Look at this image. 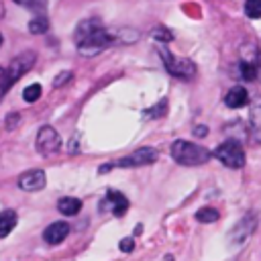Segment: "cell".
Listing matches in <instances>:
<instances>
[{
    "instance_id": "6da1fadb",
    "label": "cell",
    "mask_w": 261,
    "mask_h": 261,
    "mask_svg": "<svg viewBox=\"0 0 261 261\" xmlns=\"http://www.w3.org/2000/svg\"><path fill=\"white\" fill-rule=\"evenodd\" d=\"M73 39H75V47L82 55L90 57V55H96L100 51H104L106 47H110L114 43V35L108 33L100 20L96 18H90V20H82L73 33Z\"/></svg>"
},
{
    "instance_id": "7a4b0ae2",
    "label": "cell",
    "mask_w": 261,
    "mask_h": 261,
    "mask_svg": "<svg viewBox=\"0 0 261 261\" xmlns=\"http://www.w3.org/2000/svg\"><path fill=\"white\" fill-rule=\"evenodd\" d=\"M33 63H35V53L33 51H24V53H20V55H16L10 63H8V67L6 69H2V80H0V96L6 92V90H10L31 67H33Z\"/></svg>"
},
{
    "instance_id": "3957f363",
    "label": "cell",
    "mask_w": 261,
    "mask_h": 261,
    "mask_svg": "<svg viewBox=\"0 0 261 261\" xmlns=\"http://www.w3.org/2000/svg\"><path fill=\"white\" fill-rule=\"evenodd\" d=\"M169 151H171V157L181 165H202L210 159V153L204 147L190 141H181V139L173 141Z\"/></svg>"
},
{
    "instance_id": "277c9868",
    "label": "cell",
    "mask_w": 261,
    "mask_h": 261,
    "mask_svg": "<svg viewBox=\"0 0 261 261\" xmlns=\"http://www.w3.org/2000/svg\"><path fill=\"white\" fill-rule=\"evenodd\" d=\"M157 157H159V153H157L153 147H141V149H137L135 153H130V155L124 157V159L112 161V163H108V165H102V167H100V173L110 171L112 167H139V165H151V163L157 161Z\"/></svg>"
},
{
    "instance_id": "5b68a950",
    "label": "cell",
    "mask_w": 261,
    "mask_h": 261,
    "mask_svg": "<svg viewBox=\"0 0 261 261\" xmlns=\"http://www.w3.org/2000/svg\"><path fill=\"white\" fill-rule=\"evenodd\" d=\"M159 55H161V59H163L165 69H167L171 75L181 77V80L194 77V73H196V65H194L190 59H186V57H177V55L169 53L165 47H159Z\"/></svg>"
},
{
    "instance_id": "8992f818",
    "label": "cell",
    "mask_w": 261,
    "mask_h": 261,
    "mask_svg": "<svg viewBox=\"0 0 261 261\" xmlns=\"http://www.w3.org/2000/svg\"><path fill=\"white\" fill-rule=\"evenodd\" d=\"M214 157H216L220 163H224L226 167H230V169H239V167L245 165V151H243V147H241L237 141H232V139L220 143V145L214 149Z\"/></svg>"
},
{
    "instance_id": "52a82bcc",
    "label": "cell",
    "mask_w": 261,
    "mask_h": 261,
    "mask_svg": "<svg viewBox=\"0 0 261 261\" xmlns=\"http://www.w3.org/2000/svg\"><path fill=\"white\" fill-rule=\"evenodd\" d=\"M61 147V139L57 135L55 128L51 126H43L39 133H37V151L43 153V155H51L55 151H59Z\"/></svg>"
},
{
    "instance_id": "ba28073f",
    "label": "cell",
    "mask_w": 261,
    "mask_h": 261,
    "mask_svg": "<svg viewBox=\"0 0 261 261\" xmlns=\"http://www.w3.org/2000/svg\"><path fill=\"white\" fill-rule=\"evenodd\" d=\"M45 184H47V177H45V171H41V169L24 171L18 177V188L24 192H39L45 188Z\"/></svg>"
},
{
    "instance_id": "9c48e42d",
    "label": "cell",
    "mask_w": 261,
    "mask_h": 261,
    "mask_svg": "<svg viewBox=\"0 0 261 261\" xmlns=\"http://www.w3.org/2000/svg\"><path fill=\"white\" fill-rule=\"evenodd\" d=\"M255 222H257V220H255V216H251V214H249V216H245V218L234 226V230L230 232V237H228V239H230V243H232V245H241L243 241H247V239H249V234L255 230Z\"/></svg>"
},
{
    "instance_id": "30bf717a",
    "label": "cell",
    "mask_w": 261,
    "mask_h": 261,
    "mask_svg": "<svg viewBox=\"0 0 261 261\" xmlns=\"http://www.w3.org/2000/svg\"><path fill=\"white\" fill-rule=\"evenodd\" d=\"M67 232H69V226L65 222H53V224H49L45 228L43 237H45V241L49 245H57V243H61L67 237Z\"/></svg>"
},
{
    "instance_id": "8fae6325",
    "label": "cell",
    "mask_w": 261,
    "mask_h": 261,
    "mask_svg": "<svg viewBox=\"0 0 261 261\" xmlns=\"http://www.w3.org/2000/svg\"><path fill=\"white\" fill-rule=\"evenodd\" d=\"M247 102H249V94H247V90H245L243 86L230 88V90L226 92V96H224V104H226L228 108H241V106H245Z\"/></svg>"
},
{
    "instance_id": "7c38bea8",
    "label": "cell",
    "mask_w": 261,
    "mask_h": 261,
    "mask_svg": "<svg viewBox=\"0 0 261 261\" xmlns=\"http://www.w3.org/2000/svg\"><path fill=\"white\" fill-rule=\"evenodd\" d=\"M249 122H251V133L257 141H261V98H257L251 106V114H249Z\"/></svg>"
},
{
    "instance_id": "4fadbf2b",
    "label": "cell",
    "mask_w": 261,
    "mask_h": 261,
    "mask_svg": "<svg viewBox=\"0 0 261 261\" xmlns=\"http://www.w3.org/2000/svg\"><path fill=\"white\" fill-rule=\"evenodd\" d=\"M106 200H108V204H110V208H112V212L116 216H122L126 212V208H128V200L118 192H110Z\"/></svg>"
},
{
    "instance_id": "5bb4252c",
    "label": "cell",
    "mask_w": 261,
    "mask_h": 261,
    "mask_svg": "<svg viewBox=\"0 0 261 261\" xmlns=\"http://www.w3.org/2000/svg\"><path fill=\"white\" fill-rule=\"evenodd\" d=\"M16 226V212L14 210H2L0 212V239L6 237Z\"/></svg>"
},
{
    "instance_id": "9a60e30c",
    "label": "cell",
    "mask_w": 261,
    "mask_h": 261,
    "mask_svg": "<svg viewBox=\"0 0 261 261\" xmlns=\"http://www.w3.org/2000/svg\"><path fill=\"white\" fill-rule=\"evenodd\" d=\"M57 208H59L61 214L73 216V214H77V212L82 210V202H80L77 198H61V200L57 202Z\"/></svg>"
},
{
    "instance_id": "2e32d148",
    "label": "cell",
    "mask_w": 261,
    "mask_h": 261,
    "mask_svg": "<svg viewBox=\"0 0 261 261\" xmlns=\"http://www.w3.org/2000/svg\"><path fill=\"white\" fill-rule=\"evenodd\" d=\"M47 29H49V20H47L45 14H35V16L31 18V22H29V31H31L33 35H41V33H45Z\"/></svg>"
},
{
    "instance_id": "e0dca14e",
    "label": "cell",
    "mask_w": 261,
    "mask_h": 261,
    "mask_svg": "<svg viewBox=\"0 0 261 261\" xmlns=\"http://www.w3.org/2000/svg\"><path fill=\"white\" fill-rule=\"evenodd\" d=\"M14 2L24 6V8H29V10H33V12H37V14H43L45 4H47V0H14Z\"/></svg>"
},
{
    "instance_id": "ac0fdd59",
    "label": "cell",
    "mask_w": 261,
    "mask_h": 261,
    "mask_svg": "<svg viewBox=\"0 0 261 261\" xmlns=\"http://www.w3.org/2000/svg\"><path fill=\"white\" fill-rule=\"evenodd\" d=\"M196 220L198 222H214V220H218V212L214 208H200L196 212Z\"/></svg>"
},
{
    "instance_id": "d6986e66",
    "label": "cell",
    "mask_w": 261,
    "mask_h": 261,
    "mask_svg": "<svg viewBox=\"0 0 261 261\" xmlns=\"http://www.w3.org/2000/svg\"><path fill=\"white\" fill-rule=\"evenodd\" d=\"M245 14L249 18H261V0H247L245 2Z\"/></svg>"
},
{
    "instance_id": "ffe728a7",
    "label": "cell",
    "mask_w": 261,
    "mask_h": 261,
    "mask_svg": "<svg viewBox=\"0 0 261 261\" xmlns=\"http://www.w3.org/2000/svg\"><path fill=\"white\" fill-rule=\"evenodd\" d=\"M22 98H24L27 102H35V100H39V98H41V86H39V84H31V86H27L24 92H22Z\"/></svg>"
},
{
    "instance_id": "44dd1931",
    "label": "cell",
    "mask_w": 261,
    "mask_h": 261,
    "mask_svg": "<svg viewBox=\"0 0 261 261\" xmlns=\"http://www.w3.org/2000/svg\"><path fill=\"white\" fill-rule=\"evenodd\" d=\"M241 73H243L245 80H255V77H257V65H255V63L241 61Z\"/></svg>"
},
{
    "instance_id": "7402d4cb",
    "label": "cell",
    "mask_w": 261,
    "mask_h": 261,
    "mask_svg": "<svg viewBox=\"0 0 261 261\" xmlns=\"http://www.w3.org/2000/svg\"><path fill=\"white\" fill-rule=\"evenodd\" d=\"M153 39H155V41H161V43H167V41L173 39V35H171L165 27H157V29L153 31Z\"/></svg>"
},
{
    "instance_id": "603a6c76",
    "label": "cell",
    "mask_w": 261,
    "mask_h": 261,
    "mask_svg": "<svg viewBox=\"0 0 261 261\" xmlns=\"http://www.w3.org/2000/svg\"><path fill=\"white\" fill-rule=\"evenodd\" d=\"M165 106H167V102H165V100H161V102H159V106H155V108H151V110H147L145 114H147L149 118H153V116H159L157 112H161V114H163V112H165Z\"/></svg>"
},
{
    "instance_id": "cb8c5ba5",
    "label": "cell",
    "mask_w": 261,
    "mask_h": 261,
    "mask_svg": "<svg viewBox=\"0 0 261 261\" xmlns=\"http://www.w3.org/2000/svg\"><path fill=\"white\" fill-rule=\"evenodd\" d=\"M69 77H71V73H69V71H63L61 75H57V77L53 80V86H55V88H57V86H63V84H65Z\"/></svg>"
},
{
    "instance_id": "d4e9b609",
    "label": "cell",
    "mask_w": 261,
    "mask_h": 261,
    "mask_svg": "<svg viewBox=\"0 0 261 261\" xmlns=\"http://www.w3.org/2000/svg\"><path fill=\"white\" fill-rule=\"evenodd\" d=\"M120 251L130 253V251H133V239H124V241H120Z\"/></svg>"
},
{
    "instance_id": "484cf974",
    "label": "cell",
    "mask_w": 261,
    "mask_h": 261,
    "mask_svg": "<svg viewBox=\"0 0 261 261\" xmlns=\"http://www.w3.org/2000/svg\"><path fill=\"white\" fill-rule=\"evenodd\" d=\"M206 133H208V128H206V126H198V128H196V135H198V137H204Z\"/></svg>"
},
{
    "instance_id": "4316f807",
    "label": "cell",
    "mask_w": 261,
    "mask_h": 261,
    "mask_svg": "<svg viewBox=\"0 0 261 261\" xmlns=\"http://www.w3.org/2000/svg\"><path fill=\"white\" fill-rule=\"evenodd\" d=\"M257 77H259V80H261V63H259V65H257Z\"/></svg>"
},
{
    "instance_id": "83f0119b",
    "label": "cell",
    "mask_w": 261,
    "mask_h": 261,
    "mask_svg": "<svg viewBox=\"0 0 261 261\" xmlns=\"http://www.w3.org/2000/svg\"><path fill=\"white\" fill-rule=\"evenodd\" d=\"M0 45H2V35H0Z\"/></svg>"
},
{
    "instance_id": "f1b7e54d",
    "label": "cell",
    "mask_w": 261,
    "mask_h": 261,
    "mask_svg": "<svg viewBox=\"0 0 261 261\" xmlns=\"http://www.w3.org/2000/svg\"><path fill=\"white\" fill-rule=\"evenodd\" d=\"M0 73H2V67H0Z\"/></svg>"
}]
</instances>
